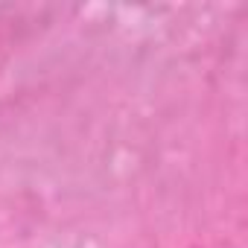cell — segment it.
Listing matches in <instances>:
<instances>
[{"mask_svg":"<svg viewBox=\"0 0 248 248\" xmlns=\"http://www.w3.org/2000/svg\"><path fill=\"white\" fill-rule=\"evenodd\" d=\"M196 248H199V245H196Z\"/></svg>","mask_w":248,"mask_h":248,"instance_id":"6da1fadb","label":"cell"}]
</instances>
